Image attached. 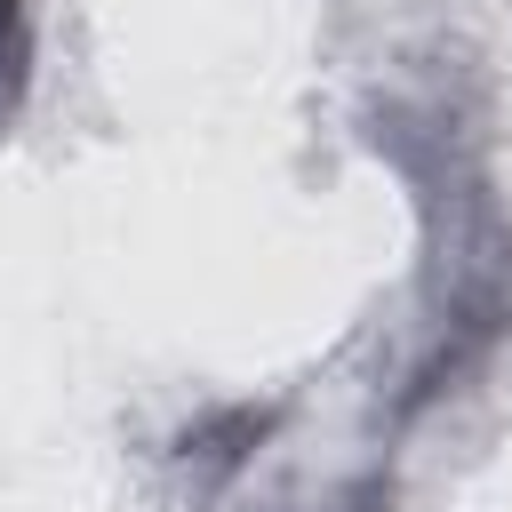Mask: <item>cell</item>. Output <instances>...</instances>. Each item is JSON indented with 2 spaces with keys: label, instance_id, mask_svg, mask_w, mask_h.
I'll list each match as a JSON object with an SVG mask.
<instances>
[{
  "label": "cell",
  "instance_id": "cell-1",
  "mask_svg": "<svg viewBox=\"0 0 512 512\" xmlns=\"http://www.w3.org/2000/svg\"><path fill=\"white\" fill-rule=\"evenodd\" d=\"M24 88H32V16L24 0H0V128L16 120Z\"/></svg>",
  "mask_w": 512,
  "mask_h": 512
}]
</instances>
